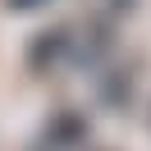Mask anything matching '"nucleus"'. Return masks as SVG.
<instances>
[{"instance_id":"obj_1","label":"nucleus","mask_w":151,"mask_h":151,"mask_svg":"<svg viewBox=\"0 0 151 151\" xmlns=\"http://www.w3.org/2000/svg\"><path fill=\"white\" fill-rule=\"evenodd\" d=\"M83 137H87V124H83V114H55V119H50V128H46V142H50L55 151L78 147Z\"/></svg>"},{"instance_id":"obj_2","label":"nucleus","mask_w":151,"mask_h":151,"mask_svg":"<svg viewBox=\"0 0 151 151\" xmlns=\"http://www.w3.org/2000/svg\"><path fill=\"white\" fill-rule=\"evenodd\" d=\"M5 5H9V9H19V5H23V0H5ZM32 5H46V0H32Z\"/></svg>"}]
</instances>
